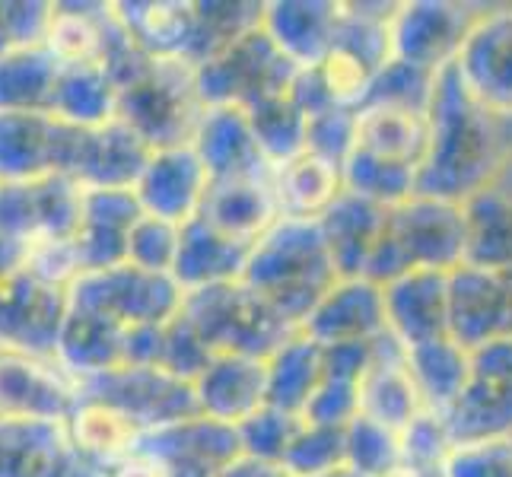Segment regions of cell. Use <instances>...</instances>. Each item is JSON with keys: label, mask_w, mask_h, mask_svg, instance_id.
<instances>
[{"label": "cell", "mask_w": 512, "mask_h": 477, "mask_svg": "<svg viewBox=\"0 0 512 477\" xmlns=\"http://www.w3.org/2000/svg\"><path fill=\"white\" fill-rule=\"evenodd\" d=\"M182 226L160 220L153 214H140V220L128 233V264L153 274H172L175 258H179Z\"/></svg>", "instance_id": "obj_48"}, {"label": "cell", "mask_w": 512, "mask_h": 477, "mask_svg": "<svg viewBox=\"0 0 512 477\" xmlns=\"http://www.w3.org/2000/svg\"><path fill=\"white\" fill-rule=\"evenodd\" d=\"M125 344L128 328L118 325L115 318L70 306L55 360L67 376L86 382L125 366Z\"/></svg>", "instance_id": "obj_29"}, {"label": "cell", "mask_w": 512, "mask_h": 477, "mask_svg": "<svg viewBox=\"0 0 512 477\" xmlns=\"http://www.w3.org/2000/svg\"><path fill=\"white\" fill-rule=\"evenodd\" d=\"M449 274L411 271L382 287L385 328L408 350L449 334Z\"/></svg>", "instance_id": "obj_20"}, {"label": "cell", "mask_w": 512, "mask_h": 477, "mask_svg": "<svg viewBox=\"0 0 512 477\" xmlns=\"http://www.w3.org/2000/svg\"><path fill=\"white\" fill-rule=\"evenodd\" d=\"M61 61L45 45L16 48L0 58V109L7 112H51Z\"/></svg>", "instance_id": "obj_40"}, {"label": "cell", "mask_w": 512, "mask_h": 477, "mask_svg": "<svg viewBox=\"0 0 512 477\" xmlns=\"http://www.w3.org/2000/svg\"><path fill=\"white\" fill-rule=\"evenodd\" d=\"M427 121L430 144L417 169V194L465 204L493 188L506 159V121L468 93L455 64L436 74Z\"/></svg>", "instance_id": "obj_1"}, {"label": "cell", "mask_w": 512, "mask_h": 477, "mask_svg": "<svg viewBox=\"0 0 512 477\" xmlns=\"http://www.w3.org/2000/svg\"><path fill=\"white\" fill-rule=\"evenodd\" d=\"M83 185L70 175H45L35 182L0 185V229L26 242H70L83 217Z\"/></svg>", "instance_id": "obj_13"}, {"label": "cell", "mask_w": 512, "mask_h": 477, "mask_svg": "<svg viewBox=\"0 0 512 477\" xmlns=\"http://www.w3.org/2000/svg\"><path fill=\"white\" fill-rule=\"evenodd\" d=\"M462 207L468 223L465 264L487 271H512V194L493 185L468 198Z\"/></svg>", "instance_id": "obj_38"}, {"label": "cell", "mask_w": 512, "mask_h": 477, "mask_svg": "<svg viewBox=\"0 0 512 477\" xmlns=\"http://www.w3.org/2000/svg\"><path fill=\"white\" fill-rule=\"evenodd\" d=\"M325 477H360L357 471H350V468H341V471H331V474H325Z\"/></svg>", "instance_id": "obj_59"}, {"label": "cell", "mask_w": 512, "mask_h": 477, "mask_svg": "<svg viewBox=\"0 0 512 477\" xmlns=\"http://www.w3.org/2000/svg\"><path fill=\"white\" fill-rule=\"evenodd\" d=\"M280 468L287 477H325L331 471L347 468V436L344 427H315L303 423L290 443Z\"/></svg>", "instance_id": "obj_45"}, {"label": "cell", "mask_w": 512, "mask_h": 477, "mask_svg": "<svg viewBox=\"0 0 512 477\" xmlns=\"http://www.w3.org/2000/svg\"><path fill=\"white\" fill-rule=\"evenodd\" d=\"M83 131L51 112L0 109V185L35 182L45 175L74 179Z\"/></svg>", "instance_id": "obj_10"}, {"label": "cell", "mask_w": 512, "mask_h": 477, "mask_svg": "<svg viewBox=\"0 0 512 477\" xmlns=\"http://www.w3.org/2000/svg\"><path fill=\"white\" fill-rule=\"evenodd\" d=\"M385 214L388 207H379L344 188L341 198L319 217L322 239L328 245V255L341 280L366 274L369 255H373L385 226Z\"/></svg>", "instance_id": "obj_30"}, {"label": "cell", "mask_w": 512, "mask_h": 477, "mask_svg": "<svg viewBox=\"0 0 512 477\" xmlns=\"http://www.w3.org/2000/svg\"><path fill=\"white\" fill-rule=\"evenodd\" d=\"M357 147V112L350 109H325L306 118V150L344 166V159Z\"/></svg>", "instance_id": "obj_52"}, {"label": "cell", "mask_w": 512, "mask_h": 477, "mask_svg": "<svg viewBox=\"0 0 512 477\" xmlns=\"http://www.w3.org/2000/svg\"><path fill=\"white\" fill-rule=\"evenodd\" d=\"M341 0H268L261 29L299 70L319 67L334 45Z\"/></svg>", "instance_id": "obj_23"}, {"label": "cell", "mask_w": 512, "mask_h": 477, "mask_svg": "<svg viewBox=\"0 0 512 477\" xmlns=\"http://www.w3.org/2000/svg\"><path fill=\"white\" fill-rule=\"evenodd\" d=\"M198 217L226 236L255 245L280 220L271 175L210 182Z\"/></svg>", "instance_id": "obj_26"}, {"label": "cell", "mask_w": 512, "mask_h": 477, "mask_svg": "<svg viewBox=\"0 0 512 477\" xmlns=\"http://www.w3.org/2000/svg\"><path fill=\"white\" fill-rule=\"evenodd\" d=\"M449 338L465 350L512 338V271H449Z\"/></svg>", "instance_id": "obj_15"}, {"label": "cell", "mask_w": 512, "mask_h": 477, "mask_svg": "<svg viewBox=\"0 0 512 477\" xmlns=\"http://www.w3.org/2000/svg\"><path fill=\"white\" fill-rule=\"evenodd\" d=\"M455 70L487 112L512 118V7L478 13Z\"/></svg>", "instance_id": "obj_17"}, {"label": "cell", "mask_w": 512, "mask_h": 477, "mask_svg": "<svg viewBox=\"0 0 512 477\" xmlns=\"http://www.w3.org/2000/svg\"><path fill=\"white\" fill-rule=\"evenodd\" d=\"M217 477H287V471L280 465H268V462H258V458L239 455L236 462L226 465Z\"/></svg>", "instance_id": "obj_58"}, {"label": "cell", "mask_w": 512, "mask_h": 477, "mask_svg": "<svg viewBox=\"0 0 512 477\" xmlns=\"http://www.w3.org/2000/svg\"><path fill=\"white\" fill-rule=\"evenodd\" d=\"M312 70H315V77H319L328 102L338 105V109H350V112L363 109L369 99V90H373V80L379 74V67H373L369 61H363L360 55H353V51H347L341 45H331L325 61Z\"/></svg>", "instance_id": "obj_46"}, {"label": "cell", "mask_w": 512, "mask_h": 477, "mask_svg": "<svg viewBox=\"0 0 512 477\" xmlns=\"http://www.w3.org/2000/svg\"><path fill=\"white\" fill-rule=\"evenodd\" d=\"M0 477H109L61 420H0Z\"/></svg>", "instance_id": "obj_16"}, {"label": "cell", "mask_w": 512, "mask_h": 477, "mask_svg": "<svg viewBox=\"0 0 512 477\" xmlns=\"http://www.w3.org/2000/svg\"><path fill=\"white\" fill-rule=\"evenodd\" d=\"M465 249V207L455 201L414 194L404 204L388 207L385 226L363 277L385 287L411 271L449 274L465 264Z\"/></svg>", "instance_id": "obj_3"}, {"label": "cell", "mask_w": 512, "mask_h": 477, "mask_svg": "<svg viewBox=\"0 0 512 477\" xmlns=\"http://www.w3.org/2000/svg\"><path fill=\"white\" fill-rule=\"evenodd\" d=\"M55 4H39V0H20V4H0V58L16 48L45 45Z\"/></svg>", "instance_id": "obj_53"}, {"label": "cell", "mask_w": 512, "mask_h": 477, "mask_svg": "<svg viewBox=\"0 0 512 477\" xmlns=\"http://www.w3.org/2000/svg\"><path fill=\"white\" fill-rule=\"evenodd\" d=\"M204 109L188 61L150 58V64L118 90V118L150 150L188 147Z\"/></svg>", "instance_id": "obj_4"}, {"label": "cell", "mask_w": 512, "mask_h": 477, "mask_svg": "<svg viewBox=\"0 0 512 477\" xmlns=\"http://www.w3.org/2000/svg\"><path fill=\"white\" fill-rule=\"evenodd\" d=\"M194 153L210 175L217 179H249V175H271V163L258 150L249 115L233 105H210L201 115V125L191 140Z\"/></svg>", "instance_id": "obj_24"}, {"label": "cell", "mask_w": 512, "mask_h": 477, "mask_svg": "<svg viewBox=\"0 0 512 477\" xmlns=\"http://www.w3.org/2000/svg\"><path fill=\"white\" fill-rule=\"evenodd\" d=\"M455 443L512 436V338L471 350V369L462 395L443 414Z\"/></svg>", "instance_id": "obj_9"}, {"label": "cell", "mask_w": 512, "mask_h": 477, "mask_svg": "<svg viewBox=\"0 0 512 477\" xmlns=\"http://www.w3.org/2000/svg\"><path fill=\"white\" fill-rule=\"evenodd\" d=\"M112 7L118 23L150 58H191L194 32H198V7L191 0H131V4Z\"/></svg>", "instance_id": "obj_31"}, {"label": "cell", "mask_w": 512, "mask_h": 477, "mask_svg": "<svg viewBox=\"0 0 512 477\" xmlns=\"http://www.w3.org/2000/svg\"><path fill=\"white\" fill-rule=\"evenodd\" d=\"M430 144L427 112L369 102L357 112V147L392 163L420 169Z\"/></svg>", "instance_id": "obj_33"}, {"label": "cell", "mask_w": 512, "mask_h": 477, "mask_svg": "<svg viewBox=\"0 0 512 477\" xmlns=\"http://www.w3.org/2000/svg\"><path fill=\"white\" fill-rule=\"evenodd\" d=\"M347 468L360 477H395L401 462V433L369 417H353L347 427Z\"/></svg>", "instance_id": "obj_43"}, {"label": "cell", "mask_w": 512, "mask_h": 477, "mask_svg": "<svg viewBox=\"0 0 512 477\" xmlns=\"http://www.w3.org/2000/svg\"><path fill=\"white\" fill-rule=\"evenodd\" d=\"M433 86H436L433 70H423V67L392 58L376 74L366 105L376 102V105H398V109L427 112L433 99Z\"/></svg>", "instance_id": "obj_49"}, {"label": "cell", "mask_w": 512, "mask_h": 477, "mask_svg": "<svg viewBox=\"0 0 512 477\" xmlns=\"http://www.w3.org/2000/svg\"><path fill=\"white\" fill-rule=\"evenodd\" d=\"M150 153L144 140L115 118L109 125L83 131L74 179L83 188H134Z\"/></svg>", "instance_id": "obj_27"}, {"label": "cell", "mask_w": 512, "mask_h": 477, "mask_svg": "<svg viewBox=\"0 0 512 477\" xmlns=\"http://www.w3.org/2000/svg\"><path fill=\"white\" fill-rule=\"evenodd\" d=\"M67 433H70V443L90 458V462L102 465L105 471L118 462H125L128 455H134L140 436H144L128 414H121L112 404H105L99 398H86V395H80L77 408L70 411Z\"/></svg>", "instance_id": "obj_35"}, {"label": "cell", "mask_w": 512, "mask_h": 477, "mask_svg": "<svg viewBox=\"0 0 512 477\" xmlns=\"http://www.w3.org/2000/svg\"><path fill=\"white\" fill-rule=\"evenodd\" d=\"M249 242H239L233 236L220 233L207 220L194 217L182 226L179 258H175L172 277L185 293L217 284H233L242 280L245 264H249Z\"/></svg>", "instance_id": "obj_28"}, {"label": "cell", "mask_w": 512, "mask_h": 477, "mask_svg": "<svg viewBox=\"0 0 512 477\" xmlns=\"http://www.w3.org/2000/svg\"><path fill=\"white\" fill-rule=\"evenodd\" d=\"M376 341L325 347V376L347 379V382H363V376L369 373V366H373V360H376Z\"/></svg>", "instance_id": "obj_55"}, {"label": "cell", "mask_w": 512, "mask_h": 477, "mask_svg": "<svg viewBox=\"0 0 512 477\" xmlns=\"http://www.w3.org/2000/svg\"><path fill=\"white\" fill-rule=\"evenodd\" d=\"M423 411L427 408H423L420 392L411 379L404 347L385 331L376 341V360L360 382V414L401 433Z\"/></svg>", "instance_id": "obj_25"}, {"label": "cell", "mask_w": 512, "mask_h": 477, "mask_svg": "<svg viewBox=\"0 0 512 477\" xmlns=\"http://www.w3.org/2000/svg\"><path fill=\"white\" fill-rule=\"evenodd\" d=\"M271 185L280 217L319 220L344 194V172L338 163H328V159L306 150L274 166Z\"/></svg>", "instance_id": "obj_32"}, {"label": "cell", "mask_w": 512, "mask_h": 477, "mask_svg": "<svg viewBox=\"0 0 512 477\" xmlns=\"http://www.w3.org/2000/svg\"><path fill=\"white\" fill-rule=\"evenodd\" d=\"M210 360H214V353H210V347L201 341V334L185 322L182 312L175 315L172 322H166L160 369H166V373L175 376V379L194 385Z\"/></svg>", "instance_id": "obj_50"}, {"label": "cell", "mask_w": 512, "mask_h": 477, "mask_svg": "<svg viewBox=\"0 0 512 477\" xmlns=\"http://www.w3.org/2000/svg\"><path fill=\"white\" fill-rule=\"evenodd\" d=\"M51 115L67 125L99 128L118 118V83L102 64L61 67V77L51 99Z\"/></svg>", "instance_id": "obj_39"}, {"label": "cell", "mask_w": 512, "mask_h": 477, "mask_svg": "<svg viewBox=\"0 0 512 477\" xmlns=\"http://www.w3.org/2000/svg\"><path fill=\"white\" fill-rule=\"evenodd\" d=\"M306 331L315 344L334 347V344H357V341H376L388 331L385 328V296L382 287L366 277L338 280L322 303L312 309Z\"/></svg>", "instance_id": "obj_21"}, {"label": "cell", "mask_w": 512, "mask_h": 477, "mask_svg": "<svg viewBox=\"0 0 512 477\" xmlns=\"http://www.w3.org/2000/svg\"><path fill=\"white\" fill-rule=\"evenodd\" d=\"M185 290L172 274L140 271L134 264H115L105 271H86L70 284V306L115 318L118 325H166L182 312Z\"/></svg>", "instance_id": "obj_7"}, {"label": "cell", "mask_w": 512, "mask_h": 477, "mask_svg": "<svg viewBox=\"0 0 512 477\" xmlns=\"http://www.w3.org/2000/svg\"><path fill=\"white\" fill-rule=\"evenodd\" d=\"M29 245L20 242L16 236H10L7 229H0V284H4L7 277H13L16 271H23L29 264Z\"/></svg>", "instance_id": "obj_56"}, {"label": "cell", "mask_w": 512, "mask_h": 477, "mask_svg": "<svg viewBox=\"0 0 512 477\" xmlns=\"http://www.w3.org/2000/svg\"><path fill=\"white\" fill-rule=\"evenodd\" d=\"M245 115H249L258 150L271 163V169L299 153H306V115L299 112V105L290 96L268 99Z\"/></svg>", "instance_id": "obj_42"}, {"label": "cell", "mask_w": 512, "mask_h": 477, "mask_svg": "<svg viewBox=\"0 0 512 477\" xmlns=\"http://www.w3.org/2000/svg\"><path fill=\"white\" fill-rule=\"evenodd\" d=\"M109 477H166V471H163V465L156 462L153 455L137 449L134 455L125 458V462L112 465L109 468Z\"/></svg>", "instance_id": "obj_57"}, {"label": "cell", "mask_w": 512, "mask_h": 477, "mask_svg": "<svg viewBox=\"0 0 512 477\" xmlns=\"http://www.w3.org/2000/svg\"><path fill=\"white\" fill-rule=\"evenodd\" d=\"M182 315L201 334L210 353H239V357L258 360H268L293 331H299L242 280L188 290L182 299Z\"/></svg>", "instance_id": "obj_5"}, {"label": "cell", "mask_w": 512, "mask_h": 477, "mask_svg": "<svg viewBox=\"0 0 512 477\" xmlns=\"http://www.w3.org/2000/svg\"><path fill=\"white\" fill-rule=\"evenodd\" d=\"M404 357H408V369H411V379L420 392L423 408L443 417L458 401V395H462V388L468 382L471 350L455 344L446 334V338L408 347Z\"/></svg>", "instance_id": "obj_37"}, {"label": "cell", "mask_w": 512, "mask_h": 477, "mask_svg": "<svg viewBox=\"0 0 512 477\" xmlns=\"http://www.w3.org/2000/svg\"><path fill=\"white\" fill-rule=\"evenodd\" d=\"M77 385L80 395L99 398L128 414L140 433H156L201 417L194 385L169 376L160 366H121Z\"/></svg>", "instance_id": "obj_8"}, {"label": "cell", "mask_w": 512, "mask_h": 477, "mask_svg": "<svg viewBox=\"0 0 512 477\" xmlns=\"http://www.w3.org/2000/svg\"><path fill=\"white\" fill-rule=\"evenodd\" d=\"M481 10L452 0H404L388 20L392 58L423 70H446L458 61L468 32Z\"/></svg>", "instance_id": "obj_12"}, {"label": "cell", "mask_w": 512, "mask_h": 477, "mask_svg": "<svg viewBox=\"0 0 512 477\" xmlns=\"http://www.w3.org/2000/svg\"><path fill=\"white\" fill-rule=\"evenodd\" d=\"M210 188V175L194 147L153 150L144 172L134 185V194L144 214L185 226L201 214L204 194Z\"/></svg>", "instance_id": "obj_19"}, {"label": "cell", "mask_w": 512, "mask_h": 477, "mask_svg": "<svg viewBox=\"0 0 512 477\" xmlns=\"http://www.w3.org/2000/svg\"><path fill=\"white\" fill-rule=\"evenodd\" d=\"M70 312V287L32 268L0 284V347L55 360L61 328Z\"/></svg>", "instance_id": "obj_11"}, {"label": "cell", "mask_w": 512, "mask_h": 477, "mask_svg": "<svg viewBox=\"0 0 512 477\" xmlns=\"http://www.w3.org/2000/svg\"><path fill=\"white\" fill-rule=\"evenodd\" d=\"M319 220L280 217L249 252L242 284L252 287L287 325L303 328L322 296L338 284Z\"/></svg>", "instance_id": "obj_2"}, {"label": "cell", "mask_w": 512, "mask_h": 477, "mask_svg": "<svg viewBox=\"0 0 512 477\" xmlns=\"http://www.w3.org/2000/svg\"><path fill=\"white\" fill-rule=\"evenodd\" d=\"M443 477H512V436L455 443Z\"/></svg>", "instance_id": "obj_51"}, {"label": "cell", "mask_w": 512, "mask_h": 477, "mask_svg": "<svg viewBox=\"0 0 512 477\" xmlns=\"http://www.w3.org/2000/svg\"><path fill=\"white\" fill-rule=\"evenodd\" d=\"M452 436L439 414L423 411L411 427L401 430V462L395 477H443Z\"/></svg>", "instance_id": "obj_44"}, {"label": "cell", "mask_w": 512, "mask_h": 477, "mask_svg": "<svg viewBox=\"0 0 512 477\" xmlns=\"http://www.w3.org/2000/svg\"><path fill=\"white\" fill-rule=\"evenodd\" d=\"M299 67L277 51L261 26L245 32L239 42L223 48L220 55L194 67L198 93L204 105H233L249 112L255 105L290 96Z\"/></svg>", "instance_id": "obj_6"}, {"label": "cell", "mask_w": 512, "mask_h": 477, "mask_svg": "<svg viewBox=\"0 0 512 477\" xmlns=\"http://www.w3.org/2000/svg\"><path fill=\"white\" fill-rule=\"evenodd\" d=\"M303 423L306 420L299 414L280 411L274 404H264L261 411H255L249 420H242L236 427L242 455L258 458V462H268V465H280L290 443L296 439V433L303 430Z\"/></svg>", "instance_id": "obj_47"}, {"label": "cell", "mask_w": 512, "mask_h": 477, "mask_svg": "<svg viewBox=\"0 0 512 477\" xmlns=\"http://www.w3.org/2000/svg\"><path fill=\"white\" fill-rule=\"evenodd\" d=\"M201 417L239 427L268 404V363L239 353H214L194 382Z\"/></svg>", "instance_id": "obj_22"}, {"label": "cell", "mask_w": 512, "mask_h": 477, "mask_svg": "<svg viewBox=\"0 0 512 477\" xmlns=\"http://www.w3.org/2000/svg\"><path fill=\"white\" fill-rule=\"evenodd\" d=\"M112 4H55L45 48L64 67L102 64L115 32Z\"/></svg>", "instance_id": "obj_34"}, {"label": "cell", "mask_w": 512, "mask_h": 477, "mask_svg": "<svg viewBox=\"0 0 512 477\" xmlns=\"http://www.w3.org/2000/svg\"><path fill=\"white\" fill-rule=\"evenodd\" d=\"M140 214L144 207H140L134 188H86L80 229L70 239L80 274L125 264L128 233Z\"/></svg>", "instance_id": "obj_18"}, {"label": "cell", "mask_w": 512, "mask_h": 477, "mask_svg": "<svg viewBox=\"0 0 512 477\" xmlns=\"http://www.w3.org/2000/svg\"><path fill=\"white\" fill-rule=\"evenodd\" d=\"M264 363H268V404L303 417L325 376V347L315 344L306 331H293Z\"/></svg>", "instance_id": "obj_36"}, {"label": "cell", "mask_w": 512, "mask_h": 477, "mask_svg": "<svg viewBox=\"0 0 512 477\" xmlns=\"http://www.w3.org/2000/svg\"><path fill=\"white\" fill-rule=\"evenodd\" d=\"M344 188L360 194V198L373 201L379 207H398L417 194V169L392 163L376 153H366L353 147V153L344 159Z\"/></svg>", "instance_id": "obj_41"}, {"label": "cell", "mask_w": 512, "mask_h": 477, "mask_svg": "<svg viewBox=\"0 0 512 477\" xmlns=\"http://www.w3.org/2000/svg\"><path fill=\"white\" fill-rule=\"evenodd\" d=\"M353 417H360V382L322 376L306 404L303 420L315 427H347Z\"/></svg>", "instance_id": "obj_54"}, {"label": "cell", "mask_w": 512, "mask_h": 477, "mask_svg": "<svg viewBox=\"0 0 512 477\" xmlns=\"http://www.w3.org/2000/svg\"><path fill=\"white\" fill-rule=\"evenodd\" d=\"M80 401V385L58 360L0 347V420H61Z\"/></svg>", "instance_id": "obj_14"}]
</instances>
